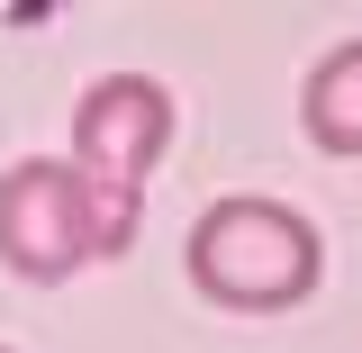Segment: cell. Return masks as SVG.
Masks as SVG:
<instances>
[{
  "label": "cell",
  "mask_w": 362,
  "mask_h": 353,
  "mask_svg": "<svg viewBox=\"0 0 362 353\" xmlns=\"http://www.w3.org/2000/svg\"><path fill=\"white\" fill-rule=\"evenodd\" d=\"M190 290L218 299V308H245V317H272V308H299L326 272V245L317 226L290 209V199H263V190H235V199H209L190 245Z\"/></svg>",
  "instance_id": "6da1fadb"
},
{
  "label": "cell",
  "mask_w": 362,
  "mask_h": 353,
  "mask_svg": "<svg viewBox=\"0 0 362 353\" xmlns=\"http://www.w3.org/2000/svg\"><path fill=\"white\" fill-rule=\"evenodd\" d=\"M163 145H173V91L154 82V73H100L82 91V109H73V173L82 190L100 199V218L118 226V245H136V226H145V181L163 163Z\"/></svg>",
  "instance_id": "7a4b0ae2"
},
{
  "label": "cell",
  "mask_w": 362,
  "mask_h": 353,
  "mask_svg": "<svg viewBox=\"0 0 362 353\" xmlns=\"http://www.w3.org/2000/svg\"><path fill=\"white\" fill-rule=\"evenodd\" d=\"M127 245H118V226L100 218V199L82 190L73 163H54V154H28V163H9L0 173V263L18 272V281H73L90 263H118Z\"/></svg>",
  "instance_id": "3957f363"
},
{
  "label": "cell",
  "mask_w": 362,
  "mask_h": 353,
  "mask_svg": "<svg viewBox=\"0 0 362 353\" xmlns=\"http://www.w3.org/2000/svg\"><path fill=\"white\" fill-rule=\"evenodd\" d=\"M299 127L317 154L354 163L362 154V37H344L335 54H317V73L299 82Z\"/></svg>",
  "instance_id": "277c9868"
},
{
  "label": "cell",
  "mask_w": 362,
  "mask_h": 353,
  "mask_svg": "<svg viewBox=\"0 0 362 353\" xmlns=\"http://www.w3.org/2000/svg\"><path fill=\"white\" fill-rule=\"evenodd\" d=\"M0 353H9V345H0Z\"/></svg>",
  "instance_id": "5b68a950"
}]
</instances>
